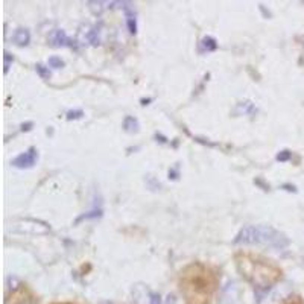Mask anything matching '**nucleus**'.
Instances as JSON below:
<instances>
[{"mask_svg": "<svg viewBox=\"0 0 304 304\" xmlns=\"http://www.w3.org/2000/svg\"><path fill=\"white\" fill-rule=\"evenodd\" d=\"M178 286L185 304H212L219 288V272L212 265L192 262L180 272Z\"/></svg>", "mask_w": 304, "mask_h": 304, "instance_id": "1", "label": "nucleus"}, {"mask_svg": "<svg viewBox=\"0 0 304 304\" xmlns=\"http://www.w3.org/2000/svg\"><path fill=\"white\" fill-rule=\"evenodd\" d=\"M235 263L242 278L262 291L275 286L283 278V269L274 260L257 252L238 251Z\"/></svg>", "mask_w": 304, "mask_h": 304, "instance_id": "2", "label": "nucleus"}, {"mask_svg": "<svg viewBox=\"0 0 304 304\" xmlns=\"http://www.w3.org/2000/svg\"><path fill=\"white\" fill-rule=\"evenodd\" d=\"M40 298L38 295L34 292V289L25 283L18 285L17 288H14L12 291H9L6 294L5 304H38Z\"/></svg>", "mask_w": 304, "mask_h": 304, "instance_id": "3", "label": "nucleus"}, {"mask_svg": "<svg viewBox=\"0 0 304 304\" xmlns=\"http://www.w3.org/2000/svg\"><path fill=\"white\" fill-rule=\"evenodd\" d=\"M283 304H304V301L301 300V297H297V295H291V297H288Z\"/></svg>", "mask_w": 304, "mask_h": 304, "instance_id": "4", "label": "nucleus"}, {"mask_svg": "<svg viewBox=\"0 0 304 304\" xmlns=\"http://www.w3.org/2000/svg\"><path fill=\"white\" fill-rule=\"evenodd\" d=\"M151 303L160 304V297H157V295H152V300H151Z\"/></svg>", "mask_w": 304, "mask_h": 304, "instance_id": "5", "label": "nucleus"}, {"mask_svg": "<svg viewBox=\"0 0 304 304\" xmlns=\"http://www.w3.org/2000/svg\"><path fill=\"white\" fill-rule=\"evenodd\" d=\"M52 304H78V303H73V301H62V303H52Z\"/></svg>", "mask_w": 304, "mask_h": 304, "instance_id": "6", "label": "nucleus"}]
</instances>
